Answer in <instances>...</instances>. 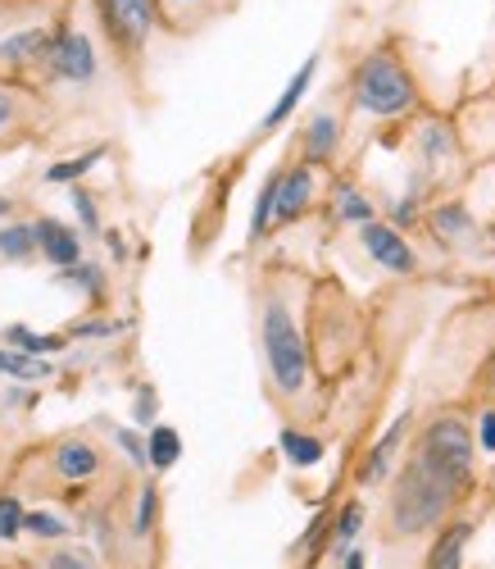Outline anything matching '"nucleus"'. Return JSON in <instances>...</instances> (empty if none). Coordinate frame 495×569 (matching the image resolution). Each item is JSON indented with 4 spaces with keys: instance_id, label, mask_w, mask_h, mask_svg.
Segmentation results:
<instances>
[{
    "instance_id": "obj_29",
    "label": "nucleus",
    "mask_w": 495,
    "mask_h": 569,
    "mask_svg": "<svg viewBox=\"0 0 495 569\" xmlns=\"http://www.w3.org/2000/svg\"><path fill=\"white\" fill-rule=\"evenodd\" d=\"M64 282H73V288H82L91 301H101L105 297V273L101 269H95V264H73V269H64Z\"/></svg>"
},
{
    "instance_id": "obj_36",
    "label": "nucleus",
    "mask_w": 495,
    "mask_h": 569,
    "mask_svg": "<svg viewBox=\"0 0 495 569\" xmlns=\"http://www.w3.org/2000/svg\"><path fill=\"white\" fill-rule=\"evenodd\" d=\"M477 447L486 451V456H495V406H486L482 415H477Z\"/></svg>"
},
{
    "instance_id": "obj_35",
    "label": "nucleus",
    "mask_w": 495,
    "mask_h": 569,
    "mask_svg": "<svg viewBox=\"0 0 495 569\" xmlns=\"http://www.w3.org/2000/svg\"><path fill=\"white\" fill-rule=\"evenodd\" d=\"M114 438H119V447H123V451L137 460V469H151V447H145V442L132 433V429H119Z\"/></svg>"
},
{
    "instance_id": "obj_7",
    "label": "nucleus",
    "mask_w": 495,
    "mask_h": 569,
    "mask_svg": "<svg viewBox=\"0 0 495 569\" xmlns=\"http://www.w3.org/2000/svg\"><path fill=\"white\" fill-rule=\"evenodd\" d=\"M95 78H101V51H95V37L78 23V10H73V19L64 23V32L55 41L51 60H46V73H41L37 91H51V87L87 91V87H95Z\"/></svg>"
},
{
    "instance_id": "obj_19",
    "label": "nucleus",
    "mask_w": 495,
    "mask_h": 569,
    "mask_svg": "<svg viewBox=\"0 0 495 569\" xmlns=\"http://www.w3.org/2000/svg\"><path fill=\"white\" fill-rule=\"evenodd\" d=\"M332 214H336V223H351V228H364V223H373V219H377L373 201L360 192L355 182H336V201H332Z\"/></svg>"
},
{
    "instance_id": "obj_10",
    "label": "nucleus",
    "mask_w": 495,
    "mask_h": 569,
    "mask_svg": "<svg viewBox=\"0 0 495 569\" xmlns=\"http://www.w3.org/2000/svg\"><path fill=\"white\" fill-rule=\"evenodd\" d=\"M360 242H364V251L382 269H391V273H418V256H414V247L405 242V232L395 228V223H382V219L364 223L360 228Z\"/></svg>"
},
{
    "instance_id": "obj_33",
    "label": "nucleus",
    "mask_w": 495,
    "mask_h": 569,
    "mask_svg": "<svg viewBox=\"0 0 495 569\" xmlns=\"http://www.w3.org/2000/svg\"><path fill=\"white\" fill-rule=\"evenodd\" d=\"M155 506H160V492L145 483V488H141V501H137V533H151V525H155Z\"/></svg>"
},
{
    "instance_id": "obj_17",
    "label": "nucleus",
    "mask_w": 495,
    "mask_h": 569,
    "mask_svg": "<svg viewBox=\"0 0 495 569\" xmlns=\"http://www.w3.org/2000/svg\"><path fill=\"white\" fill-rule=\"evenodd\" d=\"M473 542V525L468 519H455V525H445L432 556H427V569H464V551Z\"/></svg>"
},
{
    "instance_id": "obj_4",
    "label": "nucleus",
    "mask_w": 495,
    "mask_h": 569,
    "mask_svg": "<svg viewBox=\"0 0 495 569\" xmlns=\"http://www.w3.org/2000/svg\"><path fill=\"white\" fill-rule=\"evenodd\" d=\"M260 342H264V365H269L277 397H286V401L305 397L310 392V347L301 333V319H295V310L282 292H264Z\"/></svg>"
},
{
    "instance_id": "obj_22",
    "label": "nucleus",
    "mask_w": 495,
    "mask_h": 569,
    "mask_svg": "<svg viewBox=\"0 0 495 569\" xmlns=\"http://www.w3.org/2000/svg\"><path fill=\"white\" fill-rule=\"evenodd\" d=\"M37 223H6L0 228V256L14 260V264H28L37 256Z\"/></svg>"
},
{
    "instance_id": "obj_12",
    "label": "nucleus",
    "mask_w": 495,
    "mask_h": 569,
    "mask_svg": "<svg viewBox=\"0 0 495 569\" xmlns=\"http://www.w3.org/2000/svg\"><path fill=\"white\" fill-rule=\"evenodd\" d=\"M336 147H341V114L332 106L314 110L301 128V160L310 164H332L336 160Z\"/></svg>"
},
{
    "instance_id": "obj_1",
    "label": "nucleus",
    "mask_w": 495,
    "mask_h": 569,
    "mask_svg": "<svg viewBox=\"0 0 495 569\" xmlns=\"http://www.w3.org/2000/svg\"><path fill=\"white\" fill-rule=\"evenodd\" d=\"M73 19V0H0V78L41 87L64 23Z\"/></svg>"
},
{
    "instance_id": "obj_2",
    "label": "nucleus",
    "mask_w": 495,
    "mask_h": 569,
    "mask_svg": "<svg viewBox=\"0 0 495 569\" xmlns=\"http://www.w3.org/2000/svg\"><path fill=\"white\" fill-rule=\"evenodd\" d=\"M468 488L445 479L436 465H427L418 451L405 456V465L395 469V483H391V533L395 538H418V533H432L445 525V515L459 506Z\"/></svg>"
},
{
    "instance_id": "obj_25",
    "label": "nucleus",
    "mask_w": 495,
    "mask_h": 569,
    "mask_svg": "<svg viewBox=\"0 0 495 569\" xmlns=\"http://www.w3.org/2000/svg\"><path fill=\"white\" fill-rule=\"evenodd\" d=\"M145 447H151V469H160V473L173 469L178 456H182V438H178V429H169V423H155Z\"/></svg>"
},
{
    "instance_id": "obj_39",
    "label": "nucleus",
    "mask_w": 495,
    "mask_h": 569,
    "mask_svg": "<svg viewBox=\"0 0 495 569\" xmlns=\"http://www.w3.org/2000/svg\"><path fill=\"white\" fill-rule=\"evenodd\" d=\"M341 569H368V556H364V547H351L341 556Z\"/></svg>"
},
{
    "instance_id": "obj_32",
    "label": "nucleus",
    "mask_w": 495,
    "mask_h": 569,
    "mask_svg": "<svg viewBox=\"0 0 495 569\" xmlns=\"http://www.w3.org/2000/svg\"><path fill=\"white\" fill-rule=\"evenodd\" d=\"M73 210H78V219H82V228L87 232H101V214H95V201H91V192H87V187H78L73 182Z\"/></svg>"
},
{
    "instance_id": "obj_24",
    "label": "nucleus",
    "mask_w": 495,
    "mask_h": 569,
    "mask_svg": "<svg viewBox=\"0 0 495 569\" xmlns=\"http://www.w3.org/2000/svg\"><path fill=\"white\" fill-rule=\"evenodd\" d=\"M427 219H432V232L441 237V242H459V237L473 232V214L464 206H436Z\"/></svg>"
},
{
    "instance_id": "obj_23",
    "label": "nucleus",
    "mask_w": 495,
    "mask_h": 569,
    "mask_svg": "<svg viewBox=\"0 0 495 569\" xmlns=\"http://www.w3.org/2000/svg\"><path fill=\"white\" fill-rule=\"evenodd\" d=\"M277 447H282V456H286L295 469H314V465L323 460V442H319L314 433H301V429H282Z\"/></svg>"
},
{
    "instance_id": "obj_38",
    "label": "nucleus",
    "mask_w": 495,
    "mask_h": 569,
    "mask_svg": "<svg viewBox=\"0 0 495 569\" xmlns=\"http://www.w3.org/2000/svg\"><path fill=\"white\" fill-rule=\"evenodd\" d=\"M137 419H141V423L155 419V392H141V397H137Z\"/></svg>"
},
{
    "instance_id": "obj_30",
    "label": "nucleus",
    "mask_w": 495,
    "mask_h": 569,
    "mask_svg": "<svg viewBox=\"0 0 495 569\" xmlns=\"http://www.w3.org/2000/svg\"><path fill=\"white\" fill-rule=\"evenodd\" d=\"M101 156H105V147H91L82 160H64V164H55L46 178H51V182H78V178H87V173H91V164L101 160Z\"/></svg>"
},
{
    "instance_id": "obj_37",
    "label": "nucleus",
    "mask_w": 495,
    "mask_h": 569,
    "mask_svg": "<svg viewBox=\"0 0 495 569\" xmlns=\"http://www.w3.org/2000/svg\"><path fill=\"white\" fill-rule=\"evenodd\" d=\"M46 569H91L87 565V556H78V551H51V556H46Z\"/></svg>"
},
{
    "instance_id": "obj_3",
    "label": "nucleus",
    "mask_w": 495,
    "mask_h": 569,
    "mask_svg": "<svg viewBox=\"0 0 495 569\" xmlns=\"http://www.w3.org/2000/svg\"><path fill=\"white\" fill-rule=\"evenodd\" d=\"M345 91H351V106L368 119H410L423 106L418 78L405 64V56L395 51V41H382L368 56H360Z\"/></svg>"
},
{
    "instance_id": "obj_41",
    "label": "nucleus",
    "mask_w": 495,
    "mask_h": 569,
    "mask_svg": "<svg viewBox=\"0 0 495 569\" xmlns=\"http://www.w3.org/2000/svg\"><path fill=\"white\" fill-rule=\"evenodd\" d=\"M491 388H495V360H491Z\"/></svg>"
},
{
    "instance_id": "obj_18",
    "label": "nucleus",
    "mask_w": 495,
    "mask_h": 569,
    "mask_svg": "<svg viewBox=\"0 0 495 569\" xmlns=\"http://www.w3.org/2000/svg\"><path fill=\"white\" fill-rule=\"evenodd\" d=\"M418 156H423L427 169H441L445 160H451V156H455V132H451V123L427 119V123L418 128Z\"/></svg>"
},
{
    "instance_id": "obj_9",
    "label": "nucleus",
    "mask_w": 495,
    "mask_h": 569,
    "mask_svg": "<svg viewBox=\"0 0 495 569\" xmlns=\"http://www.w3.org/2000/svg\"><path fill=\"white\" fill-rule=\"evenodd\" d=\"M319 197V164L310 160H295L282 169V192H277V214H273V228H286L295 219H305V210L314 206Z\"/></svg>"
},
{
    "instance_id": "obj_5",
    "label": "nucleus",
    "mask_w": 495,
    "mask_h": 569,
    "mask_svg": "<svg viewBox=\"0 0 495 569\" xmlns=\"http://www.w3.org/2000/svg\"><path fill=\"white\" fill-rule=\"evenodd\" d=\"M95 19H101V32L110 41L114 60L137 73L141 56L151 46V32L164 28L160 23V0H95Z\"/></svg>"
},
{
    "instance_id": "obj_11",
    "label": "nucleus",
    "mask_w": 495,
    "mask_h": 569,
    "mask_svg": "<svg viewBox=\"0 0 495 569\" xmlns=\"http://www.w3.org/2000/svg\"><path fill=\"white\" fill-rule=\"evenodd\" d=\"M236 0H160V23L173 37H195L210 23H219Z\"/></svg>"
},
{
    "instance_id": "obj_16",
    "label": "nucleus",
    "mask_w": 495,
    "mask_h": 569,
    "mask_svg": "<svg viewBox=\"0 0 495 569\" xmlns=\"http://www.w3.org/2000/svg\"><path fill=\"white\" fill-rule=\"evenodd\" d=\"M314 73H319V56H310L301 69H295V78L282 87V97H277V106L264 114V123H260V132H277L291 114H295V106L305 101V91H310V82H314Z\"/></svg>"
},
{
    "instance_id": "obj_8",
    "label": "nucleus",
    "mask_w": 495,
    "mask_h": 569,
    "mask_svg": "<svg viewBox=\"0 0 495 569\" xmlns=\"http://www.w3.org/2000/svg\"><path fill=\"white\" fill-rule=\"evenodd\" d=\"M37 110H41V91L0 78V147H14L37 128Z\"/></svg>"
},
{
    "instance_id": "obj_40",
    "label": "nucleus",
    "mask_w": 495,
    "mask_h": 569,
    "mask_svg": "<svg viewBox=\"0 0 495 569\" xmlns=\"http://www.w3.org/2000/svg\"><path fill=\"white\" fill-rule=\"evenodd\" d=\"M14 214V201L10 197H0V219H10Z\"/></svg>"
},
{
    "instance_id": "obj_27",
    "label": "nucleus",
    "mask_w": 495,
    "mask_h": 569,
    "mask_svg": "<svg viewBox=\"0 0 495 569\" xmlns=\"http://www.w3.org/2000/svg\"><path fill=\"white\" fill-rule=\"evenodd\" d=\"M23 529H28L32 538H41V542H60V538H69V525H64L60 515H51V510H28Z\"/></svg>"
},
{
    "instance_id": "obj_14",
    "label": "nucleus",
    "mask_w": 495,
    "mask_h": 569,
    "mask_svg": "<svg viewBox=\"0 0 495 569\" xmlns=\"http://www.w3.org/2000/svg\"><path fill=\"white\" fill-rule=\"evenodd\" d=\"M405 433H410V410L377 438V447L368 451V460H364V469H360V483L373 488V483H386V479H391V465H395V456H401V447H405Z\"/></svg>"
},
{
    "instance_id": "obj_31",
    "label": "nucleus",
    "mask_w": 495,
    "mask_h": 569,
    "mask_svg": "<svg viewBox=\"0 0 495 569\" xmlns=\"http://www.w3.org/2000/svg\"><path fill=\"white\" fill-rule=\"evenodd\" d=\"M23 519H28V510L14 497H0V542H14L23 533Z\"/></svg>"
},
{
    "instance_id": "obj_13",
    "label": "nucleus",
    "mask_w": 495,
    "mask_h": 569,
    "mask_svg": "<svg viewBox=\"0 0 495 569\" xmlns=\"http://www.w3.org/2000/svg\"><path fill=\"white\" fill-rule=\"evenodd\" d=\"M51 469H55V479H64V483H87V479L101 473V451H95L87 438H64L51 451Z\"/></svg>"
},
{
    "instance_id": "obj_20",
    "label": "nucleus",
    "mask_w": 495,
    "mask_h": 569,
    "mask_svg": "<svg viewBox=\"0 0 495 569\" xmlns=\"http://www.w3.org/2000/svg\"><path fill=\"white\" fill-rule=\"evenodd\" d=\"M0 378H19V383H41L51 378V365L41 356H28L19 347H0Z\"/></svg>"
},
{
    "instance_id": "obj_6",
    "label": "nucleus",
    "mask_w": 495,
    "mask_h": 569,
    "mask_svg": "<svg viewBox=\"0 0 495 569\" xmlns=\"http://www.w3.org/2000/svg\"><path fill=\"white\" fill-rule=\"evenodd\" d=\"M414 451H418L427 465H436L445 479L473 488V479H477V473H473L477 433L468 429L464 415H436V419H427L423 433H418V442H414Z\"/></svg>"
},
{
    "instance_id": "obj_28",
    "label": "nucleus",
    "mask_w": 495,
    "mask_h": 569,
    "mask_svg": "<svg viewBox=\"0 0 495 569\" xmlns=\"http://www.w3.org/2000/svg\"><path fill=\"white\" fill-rule=\"evenodd\" d=\"M6 342L19 347V351H28V356H46V351H60L64 347V338H37V333H28L23 323H10L6 328Z\"/></svg>"
},
{
    "instance_id": "obj_21",
    "label": "nucleus",
    "mask_w": 495,
    "mask_h": 569,
    "mask_svg": "<svg viewBox=\"0 0 495 569\" xmlns=\"http://www.w3.org/2000/svg\"><path fill=\"white\" fill-rule=\"evenodd\" d=\"M286 169V164H282ZM282 169H273L260 187V201H255V214H251V242H260L264 232H273V214H277V192H282Z\"/></svg>"
},
{
    "instance_id": "obj_15",
    "label": "nucleus",
    "mask_w": 495,
    "mask_h": 569,
    "mask_svg": "<svg viewBox=\"0 0 495 569\" xmlns=\"http://www.w3.org/2000/svg\"><path fill=\"white\" fill-rule=\"evenodd\" d=\"M37 247H41V260H51L55 269H73L82 264V242L78 232H69L60 219H37Z\"/></svg>"
},
{
    "instance_id": "obj_26",
    "label": "nucleus",
    "mask_w": 495,
    "mask_h": 569,
    "mask_svg": "<svg viewBox=\"0 0 495 569\" xmlns=\"http://www.w3.org/2000/svg\"><path fill=\"white\" fill-rule=\"evenodd\" d=\"M360 529H364V506H360V501H345V506H341V519L332 525V556H336V560L351 551V542H355Z\"/></svg>"
},
{
    "instance_id": "obj_34",
    "label": "nucleus",
    "mask_w": 495,
    "mask_h": 569,
    "mask_svg": "<svg viewBox=\"0 0 495 569\" xmlns=\"http://www.w3.org/2000/svg\"><path fill=\"white\" fill-rule=\"evenodd\" d=\"M114 333H119L114 319H82L69 328V338H114Z\"/></svg>"
}]
</instances>
